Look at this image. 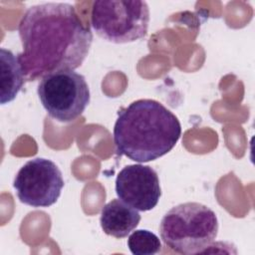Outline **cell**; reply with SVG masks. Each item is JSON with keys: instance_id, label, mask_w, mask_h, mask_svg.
<instances>
[{"instance_id": "1", "label": "cell", "mask_w": 255, "mask_h": 255, "mask_svg": "<svg viewBox=\"0 0 255 255\" xmlns=\"http://www.w3.org/2000/svg\"><path fill=\"white\" fill-rule=\"evenodd\" d=\"M23 51L18 54L25 80L75 70L87 58L93 34L69 3L48 2L31 6L18 26Z\"/></svg>"}, {"instance_id": "2", "label": "cell", "mask_w": 255, "mask_h": 255, "mask_svg": "<svg viewBox=\"0 0 255 255\" xmlns=\"http://www.w3.org/2000/svg\"><path fill=\"white\" fill-rule=\"evenodd\" d=\"M180 135L177 117L150 99H140L122 108L114 127L118 154L136 162H147L166 154Z\"/></svg>"}, {"instance_id": "3", "label": "cell", "mask_w": 255, "mask_h": 255, "mask_svg": "<svg viewBox=\"0 0 255 255\" xmlns=\"http://www.w3.org/2000/svg\"><path fill=\"white\" fill-rule=\"evenodd\" d=\"M218 219L208 206L185 202L173 206L161 218L159 234L163 243L179 254L203 252L215 240Z\"/></svg>"}, {"instance_id": "4", "label": "cell", "mask_w": 255, "mask_h": 255, "mask_svg": "<svg viewBox=\"0 0 255 255\" xmlns=\"http://www.w3.org/2000/svg\"><path fill=\"white\" fill-rule=\"evenodd\" d=\"M149 8L145 1L100 0L92 7L91 24L102 39L125 44L143 38L147 33Z\"/></svg>"}, {"instance_id": "5", "label": "cell", "mask_w": 255, "mask_h": 255, "mask_svg": "<svg viewBox=\"0 0 255 255\" xmlns=\"http://www.w3.org/2000/svg\"><path fill=\"white\" fill-rule=\"evenodd\" d=\"M37 94L48 115L61 123L79 118L91 100L86 78L74 70L58 71L43 77Z\"/></svg>"}, {"instance_id": "6", "label": "cell", "mask_w": 255, "mask_h": 255, "mask_svg": "<svg viewBox=\"0 0 255 255\" xmlns=\"http://www.w3.org/2000/svg\"><path fill=\"white\" fill-rule=\"evenodd\" d=\"M13 187L22 203L32 207H49L59 199L64 179L54 161L36 157L19 169Z\"/></svg>"}, {"instance_id": "7", "label": "cell", "mask_w": 255, "mask_h": 255, "mask_svg": "<svg viewBox=\"0 0 255 255\" xmlns=\"http://www.w3.org/2000/svg\"><path fill=\"white\" fill-rule=\"evenodd\" d=\"M115 188L121 200L138 211L153 209L161 195L156 171L143 164L125 166L117 175Z\"/></svg>"}, {"instance_id": "8", "label": "cell", "mask_w": 255, "mask_h": 255, "mask_svg": "<svg viewBox=\"0 0 255 255\" xmlns=\"http://www.w3.org/2000/svg\"><path fill=\"white\" fill-rule=\"evenodd\" d=\"M140 218L136 209L121 199H113L102 208L100 223L107 235L125 238L135 229Z\"/></svg>"}, {"instance_id": "9", "label": "cell", "mask_w": 255, "mask_h": 255, "mask_svg": "<svg viewBox=\"0 0 255 255\" xmlns=\"http://www.w3.org/2000/svg\"><path fill=\"white\" fill-rule=\"evenodd\" d=\"M0 103L5 105L17 97L25 82V76L18 56L5 48L0 49Z\"/></svg>"}, {"instance_id": "10", "label": "cell", "mask_w": 255, "mask_h": 255, "mask_svg": "<svg viewBox=\"0 0 255 255\" xmlns=\"http://www.w3.org/2000/svg\"><path fill=\"white\" fill-rule=\"evenodd\" d=\"M128 247L133 255H154L161 251L159 238L146 229L133 231L128 238Z\"/></svg>"}]
</instances>
